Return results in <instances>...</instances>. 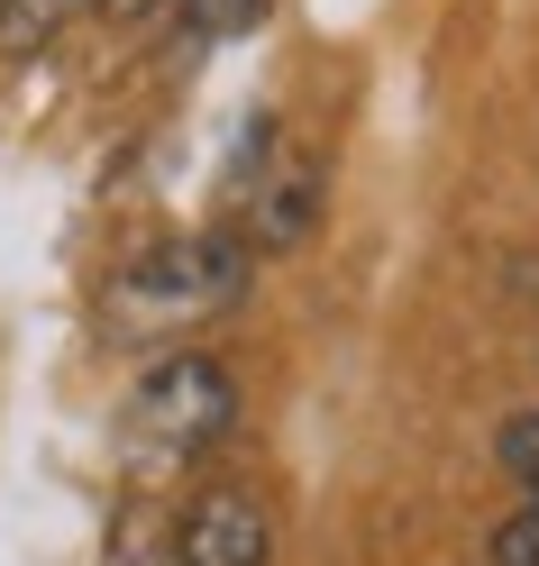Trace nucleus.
Here are the masks:
<instances>
[{"label": "nucleus", "instance_id": "39448f33", "mask_svg": "<svg viewBox=\"0 0 539 566\" xmlns=\"http://www.w3.org/2000/svg\"><path fill=\"white\" fill-rule=\"evenodd\" d=\"M92 0H0V55H38L46 38H64Z\"/></svg>", "mask_w": 539, "mask_h": 566}, {"label": "nucleus", "instance_id": "1a4fd4ad", "mask_svg": "<svg viewBox=\"0 0 539 566\" xmlns=\"http://www.w3.org/2000/svg\"><path fill=\"white\" fill-rule=\"evenodd\" d=\"M111 19H147V10H174V0H101Z\"/></svg>", "mask_w": 539, "mask_h": 566}, {"label": "nucleus", "instance_id": "423d86ee", "mask_svg": "<svg viewBox=\"0 0 539 566\" xmlns=\"http://www.w3.org/2000/svg\"><path fill=\"white\" fill-rule=\"evenodd\" d=\"M257 10L266 0H174V19H184L193 46H220V38H238V28H257Z\"/></svg>", "mask_w": 539, "mask_h": 566}, {"label": "nucleus", "instance_id": "f257e3e1", "mask_svg": "<svg viewBox=\"0 0 539 566\" xmlns=\"http://www.w3.org/2000/svg\"><path fill=\"white\" fill-rule=\"evenodd\" d=\"M238 283H247V247L238 238H220V229L156 238L101 283V329L111 338H174V329L210 321V311H229Z\"/></svg>", "mask_w": 539, "mask_h": 566}, {"label": "nucleus", "instance_id": "6e6552de", "mask_svg": "<svg viewBox=\"0 0 539 566\" xmlns=\"http://www.w3.org/2000/svg\"><path fill=\"white\" fill-rule=\"evenodd\" d=\"M494 566H539V503H521L494 530Z\"/></svg>", "mask_w": 539, "mask_h": 566}, {"label": "nucleus", "instance_id": "20e7f679", "mask_svg": "<svg viewBox=\"0 0 539 566\" xmlns=\"http://www.w3.org/2000/svg\"><path fill=\"white\" fill-rule=\"evenodd\" d=\"M320 156H283L257 174V247H302L311 220H320Z\"/></svg>", "mask_w": 539, "mask_h": 566}, {"label": "nucleus", "instance_id": "7ed1b4c3", "mask_svg": "<svg viewBox=\"0 0 539 566\" xmlns=\"http://www.w3.org/2000/svg\"><path fill=\"white\" fill-rule=\"evenodd\" d=\"M274 557V521L257 493L210 484L201 503L184 512V539H174V566H266Z\"/></svg>", "mask_w": 539, "mask_h": 566}, {"label": "nucleus", "instance_id": "f03ea898", "mask_svg": "<svg viewBox=\"0 0 539 566\" xmlns=\"http://www.w3.org/2000/svg\"><path fill=\"white\" fill-rule=\"evenodd\" d=\"M238 420V384L220 357H165L147 366V384L128 394V448L137 457H201L210 439H220Z\"/></svg>", "mask_w": 539, "mask_h": 566}, {"label": "nucleus", "instance_id": "0eeeda50", "mask_svg": "<svg viewBox=\"0 0 539 566\" xmlns=\"http://www.w3.org/2000/svg\"><path fill=\"white\" fill-rule=\"evenodd\" d=\"M494 457H502V475H512V484L530 493V503H539V411H512V420H502Z\"/></svg>", "mask_w": 539, "mask_h": 566}]
</instances>
